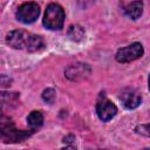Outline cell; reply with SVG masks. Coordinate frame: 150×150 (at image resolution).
I'll return each mask as SVG.
<instances>
[{"instance_id":"obj_6","label":"cell","mask_w":150,"mask_h":150,"mask_svg":"<svg viewBox=\"0 0 150 150\" xmlns=\"http://www.w3.org/2000/svg\"><path fill=\"white\" fill-rule=\"evenodd\" d=\"M96 112L103 122H107L116 115L117 108L111 101H109L107 98H103L96 104Z\"/></svg>"},{"instance_id":"obj_2","label":"cell","mask_w":150,"mask_h":150,"mask_svg":"<svg viewBox=\"0 0 150 150\" xmlns=\"http://www.w3.org/2000/svg\"><path fill=\"white\" fill-rule=\"evenodd\" d=\"M64 22V11L59 4H49L43 16V25L52 30L61 29Z\"/></svg>"},{"instance_id":"obj_4","label":"cell","mask_w":150,"mask_h":150,"mask_svg":"<svg viewBox=\"0 0 150 150\" xmlns=\"http://www.w3.org/2000/svg\"><path fill=\"white\" fill-rule=\"evenodd\" d=\"M143 53H144L143 46L139 42H134L127 47L118 49V52L116 53V60L122 63L131 62L134 60L139 59L143 55Z\"/></svg>"},{"instance_id":"obj_7","label":"cell","mask_w":150,"mask_h":150,"mask_svg":"<svg viewBox=\"0 0 150 150\" xmlns=\"http://www.w3.org/2000/svg\"><path fill=\"white\" fill-rule=\"evenodd\" d=\"M123 11H124L127 16H129L132 20H136V19H138L142 15L143 2L141 0H132V1L128 2L127 5H124Z\"/></svg>"},{"instance_id":"obj_11","label":"cell","mask_w":150,"mask_h":150,"mask_svg":"<svg viewBox=\"0 0 150 150\" xmlns=\"http://www.w3.org/2000/svg\"><path fill=\"white\" fill-rule=\"evenodd\" d=\"M55 97H56V93H55V90L52 89V88H47V89L43 91V94H42V98H43L47 103H53V102L55 101Z\"/></svg>"},{"instance_id":"obj_5","label":"cell","mask_w":150,"mask_h":150,"mask_svg":"<svg viewBox=\"0 0 150 150\" xmlns=\"http://www.w3.org/2000/svg\"><path fill=\"white\" fill-rule=\"evenodd\" d=\"M120 100L122 101L123 105L128 109H135L137 108L141 102H142V96L141 94L132 88H127L124 90H122V93L120 94Z\"/></svg>"},{"instance_id":"obj_9","label":"cell","mask_w":150,"mask_h":150,"mask_svg":"<svg viewBox=\"0 0 150 150\" xmlns=\"http://www.w3.org/2000/svg\"><path fill=\"white\" fill-rule=\"evenodd\" d=\"M43 123V115L41 111H32L28 117H27V124L30 128V130H36L39 129Z\"/></svg>"},{"instance_id":"obj_13","label":"cell","mask_w":150,"mask_h":150,"mask_svg":"<svg viewBox=\"0 0 150 150\" xmlns=\"http://www.w3.org/2000/svg\"><path fill=\"white\" fill-rule=\"evenodd\" d=\"M149 90H150V76H149Z\"/></svg>"},{"instance_id":"obj_3","label":"cell","mask_w":150,"mask_h":150,"mask_svg":"<svg viewBox=\"0 0 150 150\" xmlns=\"http://www.w3.org/2000/svg\"><path fill=\"white\" fill-rule=\"evenodd\" d=\"M40 14V7L36 2H25L19 6L16 11V19L22 23L34 22Z\"/></svg>"},{"instance_id":"obj_8","label":"cell","mask_w":150,"mask_h":150,"mask_svg":"<svg viewBox=\"0 0 150 150\" xmlns=\"http://www.w3.org/2000/svg\"><path fill=\"white\" fill-rule=\"evenodd\" d=\"M86 69H89L87 64H73L66 70V75L70 80H79V76L84 77L88 74L86 73Z\"/></svg>"},{"instance_id":"obj_10","label":"cell","mask_w":150,"mask_h":150,"mask_svg":"<svg viewBox=\"0 0 150 150\" xmlns=\"http://www.w3.org/2000/svg\"><path fill=\"white\" fill-rule=\"evenodd\" d=\"M68 35L73 41H80L84 36V30L80 26H70L68 30Z\"/></svg>"},{"instance_id":"obj_12","label":"cell","mask_w":150,"mask_h":150,"mask_svg":"<svg viewBox=\"0 0 150 150\" xmlns=\"http://www.w3.org/2000/svg\"><path fill=\"white\" fill-rule=\"evenodd\" d=\"M136 131L141 135H144V136H148L150 137V124H143V125H138L136 128Z\"/></svg>"},{"instance_id":"obj_1","label":"cell","mask_w":150,"mask_h":150,"mask_svg":"<svg viewBox=\"0 0 150 150\" xmlns=\"http://www.w3.org/2000/svg\"><path fill=\"white\" fill-rule=\"evenodd\" d=\"M6 42L14 49H26L28 52L40 50L43 46V39L39 35L30 34L23 30H12L6 36Z\"/></svg>"}]
</instances>
